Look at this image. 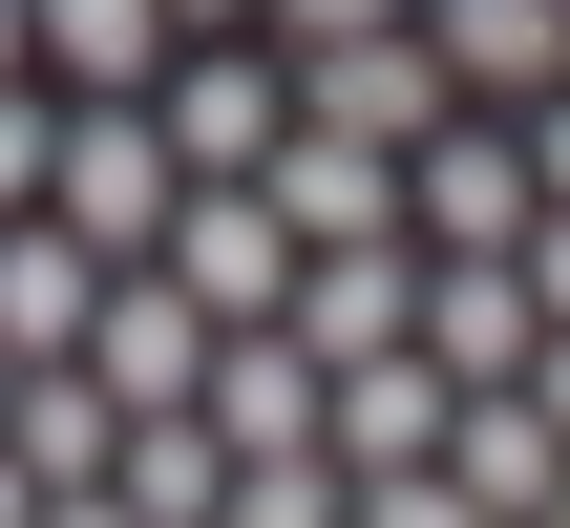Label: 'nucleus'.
<instances>
[{"label": "nucleus", "mask_w": 570, "mask_h": 528, "mask_svg": "<svg viewBox=\"0 0 570 528\" xmlns=\"http://www.w3.org/2000/svg\"><path fill=\"white\" fill-rule=\"evenodd\" d=\"M169 190H190V169H169L148 85H85V106L42 127V212H63L85 254H148V233H169Z\"/></svg>", "instance_id": "f257e3e1"}, {"label": "nucleus", "mask_w": 570, "mask_h": 528, "mask_svg": "<svg viewBox=\"0 0 570 528\" xmlns=\"http://www.w3.org/2000/svg\"><path fill=\"white\" fill-rule=\"evenodd\" d=\"M148 127H169L190 190H233V169L296 127V85H275V42H169V63H148Z\"/></svg>", "instance_id": "f03ea898"}, {"label": "nucleus", "mask_w": 570, "mask_h": 528, "mask_svg": "<svg viewBox=\"0 0 570 528\" xmlns=\"http://www.w3.org/2000/svg\"><path fill=\"white\" fill-rule=\"evenodd\" d=\"M275 85H296V127H338V148H423V127L465 106V85L423 63V21H381V42H296Z\"/></svg>", "instance_id": "7ed1b4c3"}, {"label": "nucleus", "mask_w": 570, "mask_h": 528, "mask_svg": "<svg viewBox=\"0 0 570 528\" xmlns=\"http://www.w3.org/2000/svg\"><path fill=\"white\" fill-rule=\"evenodd\" d=\"M529 339H550V317H529V275H508V254H423V296H402V360H423L444 402L529 381Z\"/></svg>", "instance_id": "20e7f679"}, {"label": "nucleus", "mask_w": 570, "mask_h": 528, "mask_svg": "<svg viewBox=\"0 0 570 528\" xmlns=\"http://www.w3.org/2000/svg\"><path fill=\"white\" fill-rule=\"evenodd\" d=\"M233 190H254L296 254H360V233H402V148H338V127H275Z\"/></svg>", "instance_id": "39448f33"}, {"label": "nucleus", "mask_w": 570, "mask_h": 528, "mask_svg": "<svg viewBox=\"0 0 570 528\" xmlns=\"http://www.w3.org/2000/svg\"><path fill=\"white\" fill-rule=\"evenodd\" d=\"M148 275H169V296H190V317L233 339V317H275V296H296V233H275L254 190H169V233H148Z\"/></svg>", "instance_id": "423d86ee"}, {"label": "nucleus", "mask_w": 570, "mask_h": 528, "mask_svg": "<svg viewBox=\"0 0 570 528\" xmlns=\"http://www.w3.org/2000/svg\"><path fill=\"white\" fill-rule=\"evenodd\" d=\"M402 233H423V254H508V233H529V148L444 106V127L402 148Z\"/></svg>", "instance_id": "0eeeda50"}, {"label": "nucleus", "mask_w": 570, "mask_h": 528, "mask_svg": "<svg viewBox=\"0 0 570 528\" xmlns=\"http://www.w3.org/2000/svg\"><path fill=\"white\" fill-rule=\"evenodd\" d=\"M190 423H212L233 466H296V444H317V360H296L275 317H233V339L190 360Z\"/></svg>", "instance_id": "6e6552de"}, {"label": "nucleus", "mask_w": 570, "mask_h": 528, "mask_svg": "<svg viewBox=\"0 0 570 528\" xmlns=\"http://www.w3.org/2000/svg\"><path fill=\"white\" fill-rule=\"evenodd\" d=\"M423 63L465 106H550L570 85V0H423Z\"/></svg>", "instance_id": "1a4fd4ad"}, {"label": "nucleus", "mask_w": 570, "mask_h": 528, "mask_svg": "<svg viewBox=\"0 0 570 528\" xmlns=\"http://www.w3.org/2000/svg\"><path fill=\"white\" fill-rule=\"evenodd\" d=\"M402 296H423V254H402V233H360V254H296L275 339H296V360H381V339H402Z\"/></svg>", "instance_id": "9d476101"}, {"label": "nucleus", "mask_w": 570, "mask_h": 528, "mask_svg": "<svg viewBox=\"0 0 570 528\" xmlns=\"http://www.w3.org/2000/svg\"><path fill=\"white\" fill-rule=\"evenodd\" d=\"M423 466H444V487H465L487 528H529L570 444H550V402H529V381H487V402H444V444H423Z\"/></svg>", "instance_id": "9b49d317"}, {"label": "nucleus", "mask_w": 570, "mask_h": 528, "mask_svg": "<svg viewBox=\"0 0 570 528\" xmlns=\"http://www.w3.org/2000/svg\"><path fill=\"white\" fill-rule=\"evenodd\" d=\"M106 423H127V402H106L85 360H21V381H0V466H21V487H106Z\"/></svg>", "instance_id": "f8f14e48"}, {"label": "nucleus", "mask_w": 570, "mask_h": 528, "mask_svg": "<svg viewBox=\"0 0 570 528\" xmlns=\"http://www.w3.org/2000/svg\"><path fill=\"white\" fill-rule=\"evenodd\" d=\"M85 296H106V254H85L63 212H0V360H63Z\"/></svg>", "instance_id": "ddd939ff"}, {"label": "nucleus", "mask_w": 570, "mask_h": 528, "mask_svg": "<svg viewBox=\"0 0 570 528\" xmlns=\"http://www.w3.org/2000/svg\"><path fill=\"white\" fill-rule=\"evenodd\" d=\"M21 63H63V85H148V63H169V0H21Z\"/></svg>", "instance_id": "4468645a"}, {"label": "nucleus", "mask_w": 570, "mask_h": 528, "mask_svg": "<svg viewBox=\"0 0 570 528\" xmlns=\"http://www.w3.org/2000/svg\"><path fill=\"white\" fill-rule=\"evenodd\" d=\"M212 528H360V487L296 444V466H233V487H212Z\"/></svg>", "instance_id": "2eb2a0df"}, {"label": "nucleus", "mask_w": 570, "mask_h": 528, "mask_svg": "<svg viewBox=\"0 0 570 528\" xmlns=\"http://www.w3.org/2000/svg\"><path fill=\"white\" fill-rule=\"evenodd\" d=\"M254 21H275V63H296V42H381V21H423V0H254Z\"/></svg>", "instance_id": "dca6fc26"}, {"label": "nucleus", "mask_w": 570, "mask_h": 528, "mask_svg": "<svg viewBox=\"0 0 570 528\" xmlns=\"http://www.w3.org/2000/svg\"><path fill=\"white\" fill-rule=\"evenodd\" d=\"M360 528H487V508H465L444 466H381V487H360Z\"/></svg>", "instance_id": "f3484780"}, {"label": "nucleus", "mask_w": 570, "mask_h": 528, "mask_svg": "<svg viewBox=\"0 0 570 528\" xmlns=\"http://www.w3.org/2000/svg\"><path fill=\"white\" fill-rule=\"evenodd\" d=\"M42 127H63V106H21V85H0V212H42Z\"/></svg>", "instance_id": "a211bd4d"}, {"label": "nucleus", "mask_w": 570, "mask_h": 528, "mask_svg": "<svg viewBox=\"0 0 570 528\" xmlns=\"http://www.w3.org/2000/svg\"><path fill=\"white\" fill-rule=\"evenodd\" d=\"M508 148H529V212H570V85L529 106V127H508Z\"/></svg>", "instance_id": "6ab92c4d"}, {"label": "nucleus", "mask_w": 570, "mask_h": 528, "mask_svg": "<svg viewBox=\"0 0 570 528\" xmlns=\"http://www.w3.org/2000/svg\"><path fill=\"white\" fill-rule=\"evenodd\" d=\"M21 528H127V508H106V487H42V508H21Z\"/></svg>", "instance_id": "aec40b11"}, {"label": "nucleus", "mask_w": 570, "mask_h": 528, "mask_svg": "<svg viewBox=\"0 0 570 528\" xmlns=\"http://www.w3.org/2000/svg\"><path fill=\"white\" fill-rule=\"evenodd\" d=\"M529 402H550V444H570V339H529Z\"/></svg>", "instance_id": "412c9836"}, {"label": "nucleus", "mask_w": 570, "mask_h": 528, "mask_svg": "<svg viewBox=\"0 0 570 528\" xmlns=\"http://www.w3.org/2000/svg\"><path fill=\"white\" fill-rule=\"evenodd\" d=\"M233 21H254V0H169V42H233Z\"/></svg>", "instance_id": "4be33fe9"}, {"label": "nucleus", "mask_w": 570, "mask_h": 528, "mask_svg": "<svg viewBox=\"0 0 570 528\" xmlns=\"http://www.w3.org/2000/svg\"><path fill=\"white\" fill-rule=\"evenodd\" d=\"M0 85H21V0H0Z\"/></svg>", "instance_id": "5701e85b"}, {"label": "nucleus", "mask_w": 570, "mask_h": 528, "mask_svg": "<svg viewBox=\"0 0 570 528\" xmlns=\"http://www.w3.org/2000/svg\"><path fill=\"white\" fill-rule=\"evenodd\" d=\"M21 508H42V487H21V466H0V528H21Z\"/></svg>", "instance_id": "b1692460"}]
</instances>
